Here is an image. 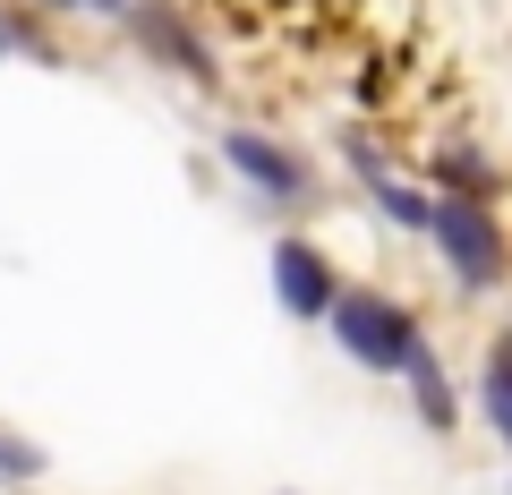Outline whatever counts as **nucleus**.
<instances>
[{"instance_id": "nucleus-4", "label": "nucleus", "mask_w": 512, "mask_h": 495, "mask_svg": "<svg viewBox=\"0 0 512 495\" xmlns=\"http://www.w3.org/2000/svg\"><path fill=\"white\" fill-rule=\"evenodd\" d=\"M274 299L299 316V325H325L333 299H342V274L316 239H274Z\"/></svg>"}, {"instance_id": "nucleus-5", "label": "nucleus", "mask_w": 512, "mask_h": 495, "mask_svg": "<svg viewBox=\"0 0 512 495\" xmlns=\"http://www.w3.org/2000/svg\"><path fill=\"white\" fill-rule=\"evenodd\" d=\"M137 43H146V52H163L171 69L188 77V86H214V52H205V43L188 35L171 9H137Z\"/></svg>"}, {"instance_id": "nucleus-2", "label": "nucleus", "mask_w": 512, "mask_h": 495, "mask_svg": "<svg viewBox=\"0 0 512 495\" xmlns=\"http://www.w3.org/2000/svg\"><path fill=\"white\" fill-rule=\"evenodd\" d=\"M427 239L444 248V265H453L461 291H504L512 248H504V222H495L487 197H453V188H436V197H427Z\"/></svg>"}, {"instance_id": "nucleus-12", "label": "nucleus", "mask_w": 512, "mask_h": 495, "mask_svg": "<svg viewBox=\"0 0 512 495\" xmlns=\"http://www.w3.org/2000/svg\"><path fill=\"white\" fill-rule=\"evenodd\" d=\"M0 52H9V26H0Z\"/></svg>"}, {"instance_id": "nucleus-6", "label": "nucleus", "mask_w": 512, "mask_h": 495, "mask_svg": "<svg viewBox=\"0 0 512 495\" xmlns=\"http://www.w3.org/2000/svg\"><path fill=\"white\" fill-rule=\"evenodd\" d=\"M410 402H419V419L436 427H461V393H453V376H444V359L436 350H419V359H410Z\"/></svg>"}, {"instance_id": "nucleus-7", "label": "nucleus", "mask_w": 512, "mask_h": 495, "mask_svg": "<svg viewBox=\"0 0 512 495\" xmlns=\"http://www.w3.org/2000/svg\"><path fill=\"white\" fill-rule=\"evenodd\" d=\"M436 188H453V197H487L495 163L470 146V137H444V146H436Z\"/></svg>"}, {"instance_id": "nucleus-10", "label": "nucleus", "mask_w": 512, "mask_h": 495, "mask_svg": "<svg viewBox=\"0 0 512 495\" xmlns=\"http://www.w3.org/2000/svg\"><path fill=\"white\" fill-rule=\"evenodd\" d=\"M35 470H43V453H35V444L0 436V478H9V487H18V478H35Z\"/></svg>"}, {"instance_id": "nucleus-3", "label": "nucleus", "mask_w": 512, "mask_h": 495, "mask_svg": "<svg viewBox=\"0 0 512 495\" xmlns=\"http://www.w3.org/2000/svg\"><path fill=\"white\" fill-rule=\"evenodd\" d=\"M222 163H231L265 205H308L316 197V171L299 163L291 146H274L265 129H231V137H222Z\"/></svg>"}, {"instance_id": "nucleus-9", "label": "nucleus", "mask_w": 512, "mask_h": 495, "mask_svg": "<svg viewBox=\"0 0 512 495\" xmlns=\"http://www.w3.org/2000/svg\"><path fill=\"white\" fill-rule=\"evenodd\" d=\"M427 197H436V188H410V180H393V171H376V205L402 222V231H427Z\"/></svg>"}, {"instance_id": "nucleus-1", "label": "nucleus", "mask_w": 512, "mask_h": 495, "mask_svg": "<svg viewBox=\"0 0 512 495\" xmlns=\"http://www.w3.org/2000/svg\"><path fill=\"white\" fill-rule=\"evenodd\" d=\"M325 325H333V342H342L359 367H376V376H410V359L427 350L419 316H410L393 291H367V282H342V299H333Z\"/></svg>"}, {"instance_id": "nucleus-8", "label": "nucleus", "mask_w": 512, "mask_h": 495, "mask_svg": "<svg viewBox=\"0 0 512 495\" xmlns=\"http://www.w3.org/2000/svg\"><path fill=\"white\" fill-rule=\"evenodd\" d=\"M478 410H487V427L512 444V333L487 350V367H478Z\"/></svg>"}, {"instance_id": "nucleus-11", "label": "nucleus", "mask_w": 512, "mask_h": 495, "mask_svg": "<svg viewBox=\"0 0 512 495\" xmlns=\"http://www.w3.org/2000/svg\"><path fill=\"white\" fill-rule=\"evenodd\" d=\"M43 9H86V18H128V0H43Z\"/></svg>"}]
</instances>
